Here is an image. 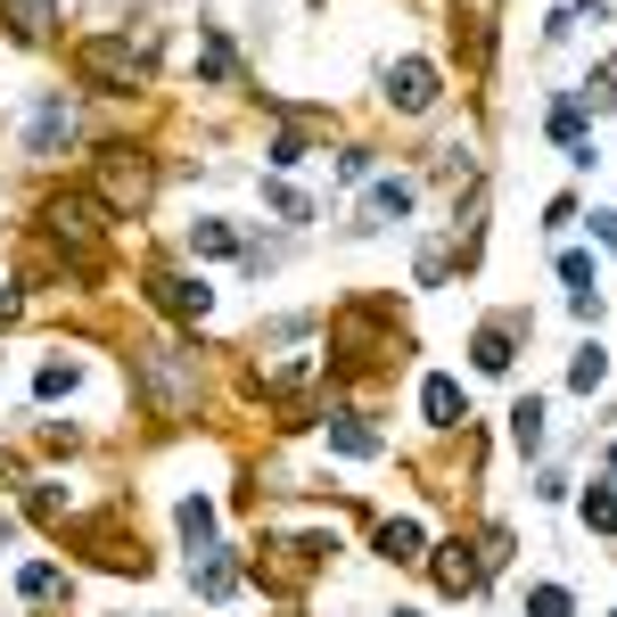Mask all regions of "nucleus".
Listing matches in <instances>:
<instances>
[{"mask_svg": "<svg viewBox=\"0 0 617 617\" xmlns=\"http://www.w3.org/2000/svg\"><path fill=\"white\" fill-rule=\"evenodd\" d=\"M148 66H157V42L148 33H91V42H75V75L82 82H108V91H141Z\"/></svg>", "mask_w": 617, "mask_h": 617, "instance_id": "nucleus-1", "label": "nucleus"}, {"mask_svg": "<svg viewBox=\"0 0 617 617\" xmlns=\"http://www.w3.org/2000/svg\"><path fill=\"white\" fill-rule=\"evenodd\" d=\"M42 231H49V247H58L82 280L99 272V231H108V222H99V206L82 198V190H49L42 198Z\"/></svg>", "mask_w": 617, "mask_h": 617, "instance_id": "nucleus-2", "label": "nucleus"}, {"mask_svg": "<svg viewBox=\"0 0 617 617\" xmlns=\"http://www.w3.org/2000/svg\"><path fill=\"white\" fill-rule=\"evenodd\" d=\"M132 371H141V387H148V404H157V420L198 411V354H181V346H132Z\"/></svg>", "mask_w": 617, "mask_h": 617, "instance_id": "nucleus-3", "label": "nucleus"}, {"mask_svg": "<svg viewBox=\"0 0 617 617\" xmlns=\"http://www.w3.org/2000/svg\"><path fill=\"white\" fill-rule=\"evenodd\" d=\"M99 198H108L115 214H141V206L157 198V165H148L141 148H124V141L99 148Z\"/></svg>", "mask_w": 617, "mask_h": 617, "instance_id": "nucleus-4", "label": "nucleus"}, {"mask_svg": "<svg viewBox=\"0 0 617 617\" xmlns=\"http://www.w3.org/2000/svg\"><path fill=\"white\" fill-rule=\"evenodd\" d=\"M379 99L396 115H428V108H437V66H428V58H396L379 75Z\"/></svg>", "mask_w": 617, "mask_h": 617, "instance_id": "nucleus-5", "label": "nucleus"}, {"mask_svg": "<svg viewBox=\"0 0 617 617\" xmlns=\"http://www.w3.org/2000/svg\"><path fill=\"white\" fill-rule=\"evenodd\" d=\"M148 297H157L174 321H206L214 288H206V280H190V272H174V264H157V272H148Z\"/></svg>", "mask_w": 617, "mask_h": 617, "instance_id": "nucleus-6", "label": "nucleus"}, {"mask_svg": "<svg viewBox=\"0 0 617 617\" xmlns=\"http://www.w3.org/2000/svg\"><path fill=\"white\" fill-rule=\"evenodd\" d=\"M66 141H75V99L42 91V108H33V124H25V148H33V157H58Z\"/></svg>", "mask_w": 617, "mask_h": 617, "instance_id": "nucleus-7", "label": "nucleus"}, {"mask_svg": "<svg viewBox=\"0 0 617 617\" xmlns=\"http://www.w3.org/2000/svg\"><path fill=\"white\" fill-rule=\"evenodd\" d=\"M428 569H437L444 593H477V585H486V560H477V543H437V560H428Z\"/></svg>", "mask_w": 617, "mask_h": 617, "instance_id": "nucleus-8", "label": "nucleus"}, {"mask_svg": "<svg viewBox=\"0 0 617 617\" xmlns=\"http://www.w3.org/2000/svg\"><path fill=\"white\" fill-rule=\"evenodd\" d=\"M519 330H527V321H519V313H494V321H486V330H477V338H470V354H477V371H510V363H519V354H510V346H519Z\"/></svg>", "mask_w": 617, "mask_h": 617, "instance_id": "nucleus-9", "label": "nucleus"}, {"mask_svg": "<svg viewBox=\"0 0 617 617\" xmlns=\"http://www.w3.org/2000/svg\"><path fill=\"white\" fill-rule=\"evenodd\" d=\"M420 411H428V428H461V420H470V396H461V379H428Z\"/></svg>", "mask_w": 617, "mask_h": 617, "instance_id": "nucleus-10", "label": "nucleus"}, {"mask_svg": "<svg viewBox=\"0 0 617 617\" xmlns=\"http://www.w3.org/2000/svg\"><path fill=\"white\" fill-rule=\"evenodd\" d=\"M9 25L25 33V42H49V33H58V0H9Z\"/></svg>", "mask_w": 617, "mask_h": 617, "instance_id": "nucleus-11", "label": "nucleus"}, {"mask_svg": "<svg viewBox=\"0 0 617 617\" xmlns=\"http://www.w3.org/2000/svg\"><path fill=\"white\" fill-rule=\"evenodd\" d=\"M330 444H338V453H354V461H371V453H379V428H363L354 411H330Z\"/></svg>", "mask_w": 617, "mask_h": 617, "instance_id": "nucleus-12", "label": "nucleus"}, {"mask_svg": "<svg viewBox=\"0 0 617 617\" xmlns=\"http://www.w3.org/2000/svg\"><path fill=\"white\" fill-rule=\"evenodd\" d=\"M379 560H420V519H379Z\"/></svg>", "mask_w": 617, "mask_h": 617, "instance_id": "nucleus-13", "label": "nucleus"}, {"mask_svg": "<svg viewBox=\"0 0 617 617\" xmlns=\"http://www.w3.org/2000/svg\"><path fill=\"white\" fill-rule=\"evenodd\" d=\"M174 519H181V543H198V552H214V503H206V494H190V503H181Z\"/></svg>", "mask_w": 617, "mask_h": 617, "instance_id": "nucleus-14", "label": "nucleus"}, {"mask_svg": "<svg viewBox=\"0 0 617 617\" xmlns=\"http://www.w3.org/2000/svg\"><path fill=\"white\" fill-rule=\"evenodd\" d=\"M510 444H519V453H536V444H543V396L510 404Z\"/></svg>", "mask_w": 617, "mask_h": 617, "instance_id": "nucleus-15", "label": "nucleus"}, {"mask_svg": "<svg viewBox=\"0 0 617 617\" xmlns=\"http://www.w3.org/2000/svg\"><path fill=\"white\" fill-rule=\"evenodd\" d=\"M411 214V181L396 174V181H379V190H371V222H404ZM371 222H363V231H371Z\"/></svg>", "mask_w": 617, "mask_h": 617, "instance_id": "nucleus-16", "label": "nucleus"}, {"mask_svg": "<svg viewBox=\"0 0 617 617\" xmlns=\"http://www.w3.org/2000/svg\"><path fill=\"white\" fill-rule=\"evenodd\" d=\"M198 593H206V602H231V593H239V560H231V552H214V560L198 569Z\"/></svg>", "mask_w": 617, "mask_h": 617, "instance_id": "nucleus-17", "label": "nucleus"}, {"mask_svg": "<svg viewBox=\"0 0 617 617\" xmlns=\"http://www.w3.org/2000/svg\"><path fill=\"white\" fill-rule=\"evenodd\" d=\"M190 247H198V255H247V239H239L231 222H198V231H190Z\"/></svg>", "mask_w": 617, "mask_h": 617, "instance_id": "nucleus-18", "label": "nucleus"}, {"mask_svg": "<svg viewBox=\"0 0 617 617\" xmlns=\"http://www.w3.org/2000/svg\"><path fill=\"white\" fill-rule=\"evenodd\" d=\"M16 593H25V602H58V593H66V576L49 569V560H33V569L16 576Z\"/></svg>", "mask_w": 617, "mask_h": 617, "instance_id": "nucleus-19", "label": "nucleus"}, {"mask_svg": "<svg viewBox=\"0 0 617 617\" xmlns=\"http://www.w3.org/2000/svg\"><path fill=\"white\" fill-rule=\"evenodd\" d=\"M602 379H609V354H602V346H585V354L569 363V387H576V396H593Z\"/></svg>", "mask_w": 617, "mask_h": 617, "instance_id": "nucleus-20", "label": "nucleus"}, {"mask_svg": "<svg viewBox=\"0 0 617 617\" xmlns=\"http://www.w3.org/2000/svg\"><path fill=\"white\" fill-rule=\"evenodd\" d=\"M198 75H206V82H231V42H222V33H206V49H198Z\"/></svg>", "mask_w": 617, "mask_h": 617, "instance_id": "nucleus-21", "label": "nucleus"}, {"mask_svg": "<svg viewBox=\"0 0 617 617\" xmlns=\"http://www.w3.org/2000/svg\"><path fill=\"white\" fill-rule=\"evenodd\" d=\"M576 132H585V99L569 91V99L552 108V141H569V148H576Z\"/></svg>", "mask_w": 617, "mask_h": 617, "instance_id": "nucleus-22", "label": "nucleus"}, {"mask_svg": "<svg viewBox=\"0 0 617 617\" xmlns=\"http://www.w3.org/2000/svg\"><path fill=\"white\" fill-rule=\"evenodd\" d=\"M576 602H569V585H536L527 593V617H569Z\"/></svg>", "mask_w": 617, "mask_h": 617, "instance_id": "nucleus-23", "label": "nucleus"}, {"mask_svg": "<svg viewBox=\"0 0 617 617\" xmlns=\"http://www.w3.org/2000/svg\"><path fill=\"white\" fill-rule=\"evenodd\" d=\"M585 99H593V108H602V115L617 108V58H602V75L585 82Z\"/></svg>", "mask_w": 617, "mask_h": 617, "instance_id": "nucleus-24", "label": "nucleus"}, {"mask_svg": "<svg viewBox=\"0 0 617 617\" xmlns=\"http://www.w3.org/2000/svg\"><path fill=\"white\" fill-rule=\"evenodd\" d=\"M560 280H569V297H576V288H602V272H593V255H560Z\"/></svg>", "mask_w": 617, "mask_h": 617, "instance_id": "nucleus-25", "label": "nucleus"}, {"mask_svg": "<svg viewBox=\"0 0 617 617\" xmlns=\"http://www.w3.org/2000/svg\"><path fill=\"white\" fill-rule=\"evenodd\" d=\"M75 387H82L75 363H42V396H75Z\"/></svg>", "mask_w": 617, "mask_h": 617, "instance_id": "nucleus-26", "label": "nucleus"}, {"mask_svg": "<svg viewBox=\"0 0 617 617\" xmlns=\"http://www.w3.org/2000/svg\"><path fill=\"white\" fill-rule=\"evenodd\" d=\"M264 198H272V214H280V222H305V198H297V190H288V181H272V190H264Z\"/></svg>", "mask_w": 617, "mask_h": 617, "instance_id": "nucleus-27", "label": "nucleus"}, {"mask_svg": "<svg viewBox=\"0 0 617 617\" xmlns=\"http://www.w3.org/2000/svg\"><path fill=\"white\" fill-rule=\"evenodd\" d=\"M585 519L602 527V536H617V494H585Z\"/></svg>", "mask_w": 617, "mask_h": 617, "instance_id": "nucleus-28", "label": "nucleus"}, {"mask_svg": "<svg viewBox=\"0 0 617 617\" xmlns=\"http://www.w3.org/2000/svg\"><path fill=\"white\" fill-rule=\"evenodd\" d=\"M272 165H280V174H288V165H305V132H280V141H272Z\"/></svg>", "mask_w": 617, "mask_h": 617, "instance_id": "nucleus-29", "label": "nucleus"}, {"mask_svg": "<svg viewBox=\"0 0 617 617\" xmlns=\"http://www.w3.org/2000/svg\"><path fill=\"white\" fill-rule=\"evenodd\" d=\"M371 174V148H338V181H363Z\"/></svg>", "mask_w": 617, "mask_h": 617, "instance_id": "nucleus-30", "label": "nucleus"}, {"mask_svg": "<svg viewBox=\"0 0 617 617\" xmlns=\"http://www.w3.org/2000/svg\"><path fill=\"white\" fill-rule=\"evenodd\" d=\"M593 231H602V239H609V247H617V214H593Z\"/></svg>", "mask_w": 617, "mask_h": 617, "instance_id": "nucleus-31", "label": "nucleus"}, {"mask_svg": "<svg viewBox=\"0 0 617 617\" xmlns=\"http://www.w3.org/2000/svg\"><path fill=\"white\" fill-rule=\"evenodd\" d=\"M0 486H25V470H16V461H0Z\"/></svg>", "mask_w": 617, "mask_h": 617, "instance_id": "nucleus-32", "label": "nucleus"}, {"mask_svg": "<svg viewBox=\"0 0 617 617\" xmlns=\"http://www.w3.org/2000/svg\"><path fill=\"white\" fill-rule=\"evenodd\" d=\"M0 313H16V288L9 280H0Z\"/></svg>", "mask_w": 617, "mask_h": 617, "instance_id": "nucleus-33", "label": "nucleus"}, {"mask_svg": "<svg viewBox=\"0 0 617 617\" xmlns=\"http://www.w3.org/2000/svg\"><path fill=\"white\" fill-rule=\"evenodd\" d=\"M396 617H420V609H396Z\"/></svg>", "mask_w": 617, "mask_h": 617, "instance_id": "nucleus-34", "label": "nucleus"}, {"mask_svg": "<svg viewBox=\"0 0 617 617\" xmlns=\"http://www.w3.org/2000/svg\"><path fill=\"white\" fill-rule=\"evenodd\" d=\"M609 470H617V453H609Z\"/></svg>", "mask_w": 617, "mask_h": 617, "instance_id": "nucleus-35", "label": "nucleus"}]
</instances>
